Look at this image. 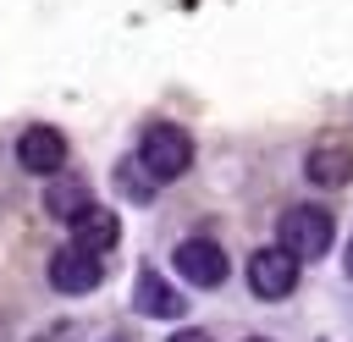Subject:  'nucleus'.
Listing matches in <instances>:
<instances>
[{
	"label": "nucleus",
	"mask_w": 353,
	"mask_h": 342,
	"mask_svg": "<svg viewBox=\"0 0 353 342\" xmlns=\"http://www.w3.org/2000/svg\"><path fill=\"white\" fill-rule=\"evenodd\" d=\"M132 303L143 309V314H154V320H176L188 303H182V292L160 276V270H138V281H132Z\"/></svg>",
	"instance_id": "nucleus-7"
},
{
	"label": "nucleus",
	"mask_w": 353,
	"mask_h": 342,
	"mask_svg": "<svg viewBox=\"0 0 353 342\" xmlns=\"http://www.w3.org/2000/svg\"><path fill=\"white\" fill-rule=\"evenodd\" d=\"M342 270H347V276H353V243H347V259H342Z\"/></svg>",
	"instance_id": "nucleus-13"
},
{
	"label": "nucleus",
	"mask_w": 353,
	"mask_h": 342,
	"mask_svg": "<svg viewBox=\"0 0 353 342\" xmlns=\"http://www.w3.org/2000/svg\"><path fill=\"white\" fill-rule=\"evenodd\" d=\"M248 342H270V336H248Z\"/></svg>",
	"instance_id": "nucleus-14"
},
{
	"label": "nucleus",
	"mask_w": 353,
	"mask_h": 342,
	"mask_svg": "<svg viewBox=\"0 0 353 342\" xmlns=\"http://www.w3.org/2000/svg\"><path fill=\"white\" fill-rule=\"evenodd\" d=\"M138 165H143L154 182H176V177L193 165V138H188L182 127H171V121H154V127H143V138H138Z\"/></svg>",
	"instance_id": "nucleus-1"
},
{
	"label": "nucleus",
	"mask_w": 353,
	"mask_h": 342,
	"mask_svg": "<svg viewBox=\"0 0 353 342\" xmlns=\"http://www.w3.org/2000/svg\"><path fill=\"white\" fill-rule=\"evenodd\" d=\"M331 210H320V204H292L287 215H281V226H276V243L281 248H292L298 259H320L325 248H331Z\"/></svg>",
	"instance_id": "nucleus-2"
},
{
	"label": "nucleus",
	"mask_w": 353,
	"mask_h": 342,
	"mask_svg": "<svg viewBox=\"0 0 353 342\" xmlns=\"http://www.w3.org/2000/svg\"><path fill=\"white\" fill-rule=\"evenodd\" d=\"M121 188H127L132 199H149V193H154V177H132V165H127V171H121Z\"/></svg>",
	"instance_id": "nucleus-11"
},
{
	"label": "nucleus",
	"mask_w": 353,
	"mask_h": 342,
	"mask_svg": "<svg viewBox=\"0 0 353 342\" xmlns=\"http://www.w3.org/2000/svg\"><path fill=\"white\" fill-rule=\"evenodd\" d=\"M17 160H22V171H33V177H55V171L66 165V138H61L55 127H28V132L17 138Z\"/></svg>",
	"instance_id": "nucleus-6"
},
{
	"label": "nucleus",
	"mask_w": 353,
	"mask_h": 342,
	"mask_svg": "<svg viewBox=\"0 0 353 342\" xmlns=\"http://www.w3.org/2000/svg\"><path fill=\"white\" fill-rule=\"evenodd\" d=\"M298 265H303V259H298L292 248H281V243H276V248H259V254L248 259V287H254L259 298H287V292L298 287Z\"/></svg>",
	"instance_id": "nucleus-3"
},
{
	"label": "nucleus",
	"mask_w": 353,
	"mask_h": 342,
	"mask_svg": "<svg viewBox=\"0 0 353 342\" xmlns=\"http://www.w3.org/2000/svg\"><path fill=\"white\" fill-rule=\"evenodd\" d=\"M226 248L221 243H210V237H188V243H176V276L182 281H193V287H221L226 281Z\"/></svg>",
	"instance_id": "nucleus-5"
},
{
	"label": "nucleus",
	"mask_w": 353,
	"mask_h": 342,
	"mask_svg": "<svg viewBox=\"0 0 353 342\" xmlns=\"http://www.w3.org/2000/svg\"><path fill=\"white\" fill-rule=\"evenodd\" d=\"M66 226H72V243H83V248H94V254H105V248L121 237V226H116V215H110L105 204H83Z\"/></svg>",
	"instance_id": "nucleus-8"
},
{
	"label": "nucleus",
	"mask_w": 353,
	"mask_h": 342,
	"mask_svg": "<svg viewBox=\"0 0 353 342\" xmlns=\"http://www.w3.org/2000/svg\"><path fill=\"white\" fill-rule=\"evenodd\" d=\"M171 342H210V331H176Z\"/></svg>",
	"instance_id": "nucleus-12"
},
{
	"label": "nucleus",
	"mask_w": 353,
	"mask_h": 342,
	"mask_svg": "<svg viewBox=\"0 0 353 342\" xmlns=\"http://www.w3.org/2000/svg\"><path fill=\"white\" fill-rule=\"evenodd\" d=\"M353 171V143H314L309 149V177L320 188H342Z\"/></svg>",
	"instance_id": "nucleus-9"
},
{
	"label": "nucleus",
	"mask_w": 353,
	"mask_h": 342,
	"mask_svg": "<svg viewBox=\"0 0 353 342\" xmlns=\"http://www.w3.org/2000/svg\"><path fill=\"white\" fill-rule=\"evenodd\" d=\"M83 204H94V199H88V188H83L77 177H66V171H55V177H50V188H44V210H50V215H61V221H72Z\"/></svg>",
	"instance_id": "nucleus-10"
},
{
	"label": "nucleus",
	"mask_w": 353,
	"mask_h": 342,
	"mask_svg": "<svg viewBox=\"0 0 353 342\" xmlns=\"http://www.w3.org/2000/svg\"><path fill=\"white\" fill-rule=\"evenodd\" d=\"M99 276H105V265H99V254L83 248V243H66V248L50 254V281H55V292H94Z\"/></svg>",
	"instance_id": "nucleus-4"
},
{
	"label": "nucleus",
	"mask_w": 353,
	"mask_h": 342,
	"mask_svg": "<svg viewBox=\"0 0 353 342\" xmlns=\"http://www.w3.org/2000/svg\"><path fill=\"white\" fill-rule=\"evenodd\" d=\"M110 342H121V336H110Z\"/></svg>",
	"instance_id": "nucleus-15"
}]
</instances>
